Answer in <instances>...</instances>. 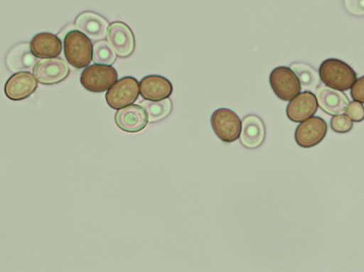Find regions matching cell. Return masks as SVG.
<instances>
[{
    "instance_id": "9c48e42d",
    "label": "cell",
    "mask_w": 364,
    "mask_h": 272,
    "mask_svg": "<svg viewBox=\"0 0 364 272\" xmlns=\"http://www.w3.org/2000/svg\"><path fill=\"white\" fill-rule=\"evenodd\" d=\"M107 40L115 51L117 56L122 58L132 56L135 50V37L132 28L124 22L115 21L109 26Z\"/></svg>"
},
{
    "instance_id": "277c9868",
    "label": "cell",
    "mask_w": 364,
    "mask_h": 272,
    "mask_svg": "<svg viewBox=\"0 0 364 272\" xmlns=\"http://www.w3.org/2000/svg\"><path fill=\"white\" fill-rule=\"evenodd\" d=\"M210 124L214 134L225 143H232L240 138L242 121L232 109H216L211 115Z\"/></svg>"
},
{
    "instance_id": "7402d4cb",
    "label": "cell",
    "mask_w": 364,
    "mask_h": 272,
    "mask_svg": "<svg viewBox=\"0 0 364 272\" xmlns=\"http://www.w3.org/2000/svg\"><path fill=\"white\" fill-rule=\"evenodd\" d=\"M353 128V122L347 115H336L331 119V129L336 134H348Z\"/></svg>"
},
{
    "instance_id": "52a82bcc",
    "label": "cell",
    "mask_w": 364,
    "mask_h": 272,
    "mask_svg": "<svg viewBox=\"0 0 364 272\" xmlns=\"http://www.w3.org/2000/svg\"><path fill=\"white\" fill-rule=\"evenodd\" d=\"M33 73L38 82L43 85H55L67 79L70 69L63 58H43L35 65Z\"/></svg>"
},
{
    "instance_id": "603a6c76",
    "label": "cell",
    "mask_w": 364,
    "mask_h": 272,
    "mask_svg": "<svg viewBox=\"0 0 364 272\" xmlns=\"http://www.w3.org/2000/svg\"><path fill=\"white\" fill-rule=\"evenodd\" d=\"M346 115L354 122L364 121V106L363 103L355 102H350L346 109Z\"/></svg>"
},
{
    "instance_id": "2e32d148",
    "label": "cell",
    "mask_w": 364,
    "mask_h": 272,
    "mask_svg": "<svg viewBox=\"0 0 364 272\" xmlns=\"http://www.w3.org/2000/svg\"><path fill=\"white\" fill-rule=\"evenodd\" d=\"M139 92L143 99L158 102L170 98L173 92V86L167 77L149 75L143 77L139 82Z\"/></svg>"
},
{
    "instance_id": "cb8c5ba5",
    "label": "cell",
    "mask_w": 364,
    "mask_h": 272,
    "mask_svg": "<svg viewBox=\"0 0 364 272\" xmlns=\"http://www.w3.org/2000/svg\"><path fill=\"white\" fill-rule=\"evenodd\" d=\"M350 96L353 100L364 104V76L357 79L350 89Z\"/></svg>"
},
{
    "instance_id": "7a4b0ae2",
    "label": "cell",
    "mask_w": 364,
    "mask_h": 272,
    "mask_svg": "<svg viewBox=\"0 0 364 272\" xmlns=\"http://www.w3.org/2000/svg\"><path fill=\"white\" fill-rule=\"evenodd\" d=\"M93 44L80 31H70L64 38V54L75 69L87 67L93 60Z\"/></svg>"
},
{
    "instance_id": "d6986e66",
    "label": "cell",
    "mask_w": 364,
    "mask_h": 272,
    "mask_svg": "<svg viewBox=\"0 0 364 272\" xmlns=\"http://www.w3.org/2000/svg\"><path fill=\"white\" fill-rule=\"evenodd\" d=\"M141 105L147 111L149 122L156 123L164 121L171 115L173 104L171 99L158 100V102H151V100H145L141 102Z\"/></svg>"
},
{
    "instance_id": "ac0fdd59",
    "label": "cell",
    "mask_w": 364,
    "mask_h": 272,
    "mask_svg": "<svg viewBox=\"0 0 364 272\" xmlns=\"http://www.w3.org/2000/svg\"><path fill=\"white\" fill-rule=\"evenodd\" d=\"M6 67L12 72H19L31 70L37 64V57L32 53L31 44L21 43L16 45L9 51L6 58Z\"/></svg>"
},
{
    "instance_id": "7c38bea8",
    "label": "cell",
    "mask_w": 364,
    "mask_h": 272,
    "mask_svg": "<svg viewBox=\"0 0 364 272\" xmlns=\"http://www.w3.org/2000/svg\"><path fill=\"white\" fill-rule=\"evenodd\" d=\"M318 106L316 95L307 90L299 93L289 102L286 113L290 121L301 123L316 114Z\"/></svg>"
},
{
    "instance_id": "8992f818",
    "label": "cell",
    "mask_w": 364,
    "mask_h": 272,
    "mask_svg": "<svg viewBox=\"0 0 364 272\" xmlns=\"http://www.w3.org/2000/svg\"><path fill=\"white\" fill-rule=\"evenodd\" d=\"M139 93V84L135 77H122L106 93L107 104L115 110L125 108L138 99Z\"/></svg>"
},
{
    "instance_id": "ba28073f",
    "label": "cell",
    "mask_w": 364,
    "mask_h": 272,
    "mask_svg": "<svg viewBox=\"0 0 364 272\" xmlns=\"http://www.w3.org/2000/svg\"><path fill=\"white\" fill-rule=\"evenodd\" d=\"M328 125L321 116H311L301 122L295 131V141L300 147L314 148L326 137Z\"/></svg>"
},
{
    "instance_id": "4fadbf2b",
    "label": "cell",
    "mask_w": 364,
    "mask_h": 272,
    "mask_svg": "<svg viewBox=\"0 0 364 272\" xmlns=\"http://www.w3.org/2000/svg\"><path fill=\"white\" fill-rule=\"evenodd\" d=\"M109 22L102 16L92 11L80 13L75 19V27L92 40H103L107 38Z\"/></svg>"
},
{
    "instance_id": "8fae6325",
    "label": "cell",
    "mask_w": 364,
    "mask_h": 272,
    "mask_svg": "<svg viewBox=\"0 0 364 272\" xmlns=\"http://www.w3.org/2000/svg\"><path fill=\"white\" fill-rule=\"evenodd\" d=\"M115 122L122 131L138 134L147 127L149 116L141 105L132 104L117 111Z\"/></svg>"
},
{
    "instance_id": "ffe728a7",
    "label": "cell",
    "mask_w": 364,
    "mask_h": 272,
    "mask_svg": "<svg viewBox=\"0 0 364 272\" xmlns=\"http://www.w3.org/2000/svg\"><path fill=\"white\" fill-rule=\"evenodd\" d=\"M291 70L294 71L298 79L300 80L302 89H315L318 85V77L316 70L304 63H295L291 65Z\"/></svg>"
},
{
    "instance_id": "9a60e30c",
    "label": "cell",
    "mask_w": 364,
    "mask_h": 272,
    "mask_svg": "<svg viewBox=\"0 0 364 272\" xmlns=\"http://www.w3.org/2000/svg\"><path fill=\"white\" fill-rule=\"evenodd\" d=\"M316 98L321 109L331 116L343 114L350 104L346 94L327 86L318 87Z\"/></svg>"
},
{
    "instance_id": "5b68a950",
    "label": "cell",
    "mask_w": 364,
    "mask_h": 272,
    "mask_svg": "<svg viewBox=\"0 0 364 272\" xmlns=\"http://www.w3.org/2000/svg\"><path fill=\"white\" fill-rule=\"evenodd\" d=\"M269 84L276 97L284 102H291L302 89L300 80L298 79L291 67L279 66L275 67L269 74Z\"/></svg>"
},
{
    "instance_id": "3957f363",
    "label": "cell",
    "mask_w": 364,
    "mask_h": 272,
    "mask_svg": "<svg viewBox=\"0 0 364 272\" xmlns=\"http://www.w3.org/2000/svg\"><path fill=\"white\" fill-rule=\"evenodd\" d=\"M118 72L110 65L94 64L87 66L80 75V84L87 92H108L118 82Z\"/></svg>"
},
{
    "instance_id": "e0dca14e",
    "label": "cell",
    "mask_w": 364,
    "mask_h": 272,
    "mask_svg": "<svg viewBox=\"0 0 364 272\" xmlns=\"http://www.w3.org/2000/svg\"><path fill=\"white\" fill-rule=\"evenodd\" d=\"M32 53L38 58H52L60 56L63 42L57 35L42 32L35 35L31 41Z\"/></svg>"
},
{
    "instance_id": "5bb4252c",
    "label": "cell",
    "mask_w": 364,
    "mask_h": 272,
    "mask_svg": "<svg viewBox=\"0 0 364 272\" xmlns=\"http://www.w3.org/2000/svg\"><path fill=\"white\" fill-rule=\"evenodd\" d=\"M266 129L264 122L257 115L246 116L242 122L240 141L243 147L255 150L261 147L265 141Z\"/></svg>"
},
{
    "instance_id": "6da1fadb",
    "label": "cell",
    "mask_w": 364,
    "mask_h": 272,
    "mask_svg": "<svg viewBox=\"0 0 364 272\" xmlns=\"http://www.w3.org/2000/svg\"><path fill=\"white\" fill-rule=\"evenodd\" d=\"M318 76L321 82L331 89L346 92L357 80V73L350 65L338 58H328L321 64Z\"/></svg>"
},
{
    "instance_id": "30bf717a",
    "label": "cell",
    "mask_w": 364,
    "mask_h": 272,
    "mask_svg": "<svg viewBox=\"0 0 364 272\" xmlns=\"http://www.w3.org/2000/svg\"><path fill=\"white\" fill-rule=\"evenodd\" d=\"M38 80L28 71H19L9 77L5 85V94L13 102L29 98L38 89Z\"/></svg>"
},
{
    "instance_id": "44dd1931",
    "label": "cell",
    "mask_w": 364,
    "mask_h": 272,
    "mask_svg": "<svg viewBox=\"0 0 364 272\" xmlns=\"http://www.w3.org/2000/svg\"><path fill=\"white\" fill-rule=\"evenodd\" d=\"M117 60V54L108 41H97L93 47V61L97 64L113 65Z\"/></svg>"
}]
</instances>
